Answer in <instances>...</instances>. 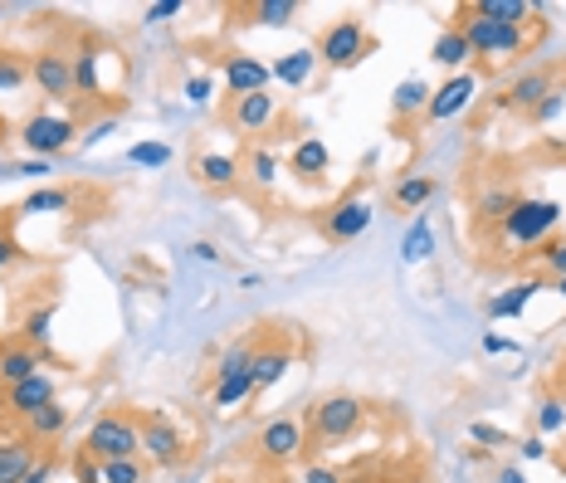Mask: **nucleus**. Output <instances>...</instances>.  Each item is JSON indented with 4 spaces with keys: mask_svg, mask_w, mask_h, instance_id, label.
I'll return each mask as SVG.
<instances>
[{
    "mask_svg": "<svg viewBox=\"0 0 566 483\" xmlns=\"http://www.w3.org/2000/svg\"><path fill=\"white\" fill-rule=\"evenodd\" d=\"M562 200H547V196H517L513 210L499 220L493 240L503 250H542L552 234H562Z\"/></svg>",
    "mask_w": 566,
    "mask_h": 483,
    "instance_id": "1",
    "label": "nucleus"
},
{
    "mask_svg": "<svg viewBox=\"0 0 566 483\" xmlns=\"http://www.w3.org/2000/svg\"><path fill=\"white\" fill-rule=\"evenodd\" d=\"M361 426H367V406H361L357 396L337 391V396L313 400L308 416H303V434H308V440H303V454H317V450H327V444L352 440Z\"/></svg>",
    "mask_w": 566,
    "mask_h": 483,
    "instance_id": "2",
    "label": "nucleus"
},
{
    "mask_svg": "<svg viewBox=\"0 0 566 483\" xmlns=\"http://www.w3.org/2000/svg\"><path fill=\"white\" fill-rule=\"evenodd\" d=\"M317 64L323 69H333V74H347V69H357V64H367V59L376 54V34L371 25L361 15H337L333 25H327L323 34H317Z\"/></svg>",
    "mask_w": 566,
    "mask_h": 483,
    "instance_id": "3",
    "label": "nucleus"
},
{
    "mask_svg": "<svg viewBox=\"0 0 566 483\" xmlns=\"http://www.w3.org/2000/svg\"><path fill=\"white\" fill-rule=\"evenodd\" d=\"M454 15H459L454 30L469 40L474 59H523L537 44V34L527 30V25H499V20H479V15H469L464 6H459Z\"/></svg>",
    "mask_w": 566,
    "mask_h": 483,
    "instance_id": "4",
    "label": "nucleus"
},
{
    "mask_svg": "<svg viewBox=\"0 0 566 483\" xmlns=\"http://www.w3.org/2000/svg\"><path fill=\"white\" fill-rule=\"evenodd\" d=\"M88 459L108 464V459H142V420L137 410H103L88 426L84 444H78Z\"/></svg>",
    "mask_w": 566,
    "mask_h": 483,
    "instance_id": "5",
    "label": "nucleus"
},
{
    "mask_svg": "<svg viewBox=\"0 0 566 483\" xmlns=\"http://www.w3.org/2000/svg\"><path fill=\"white\" fill-rule=\"evenodd\" d=\"M84 137V127L74 123L69 113H50V108H40V113H30L25 123H20V133H15V143L30 151V157H40V161H59L69 147Z\"/></svg>",
    "mask_w": 566,
    "mask_h": 483,
    "instance_id": "6",
    "label": "nucleus"
},
{
    "mask_svg": "<svg viewBox=\"0 0 566 483\" xmlns=\"http://www.w3.org/2000/svg\"><path fill=\"white\" fill-rule=\"evenodd\" d=\"M371 200L361 196V181L352 186L347 196H337L333 206L323 210V216H317V234H323L327 244H352V240H361V234L371 230Z\"/></svg>",
    "mask_w": 566,
    "mask_h": 483,
    "instance_id": "7",
    "label": "nucleus"
},
{
    "mask_svg": "<svg viewBox=\"0 0 566 483\" xmlns=\"http://www.w3.org/2000/svg\"><path fill=\"white\" fill-rule=\"evenodd\" d=\"M137 420H142V454H147L157 469H181L186 459H191V444H186V434L171 416L137 410Z\"/></svg>",
    "mask_w": 566,
    "mask_h": 483,
    "instance_id": "8",
    "label": "nucleus"
},
{
    "mask_svg": "<svg viewBox=\"0 0 566 483\" xmlns=\"http://www.w3.org/2000/svg\"><path fill=\"white\" fill-rule=\"evenodd\" d=\"M220 123L234 127L240 137H254V143H264V133L279 123V98H274V93H250V98H230L226 108H220Z\"/></svg>",
    "mask_w": 566,
    "mask_h": 483,
    "instance_id": "9",
    "label": "nucleus"
},
{
    "mask_svg": "<svg viewBox=\"0 0 566 483\" xmlns=\"http://www.w3.org/2000/svg\"><path fill=\"white\" fill-rule=\"evenodd\" d=\"M303 416H279V420H269L264 430H259V440H254V450L264 464H274V469H289L293 459H303Z\"/></svg>",
    "mask_w": 566,
    "mask_h": 483,
    "instance_id": "10",
    "label": "nucleus"
},
{
    "mask_svg": "<svg viewBox=\"0 0 566 483\" xmlns=\"http://www.w3.org/2000/svg\"><path fill=\"white\" fill-rule=\"evenodd\" d=\"M30 84L44 93L50 103H74V64H69V50H40L30 54Z\"/></svg>",
    "mask_w": 566,
    "mask_h": 483,
    "instance_id": "11",
    "label": "nucleus"
},
{
    "mask_svg": "<svg viewBox=\"0 0 566 483\" xmlns=\"http://www.w3.org/2000/svg\"><path fill=\"white\" fill-rule=\"evenodd\" d=\"M103 59H113L108 50H103V40H93V34H78L74 50H69V64H74V93L84 103H98L108 98V88H103Z\"/></svg>",
    "mask_w": 566,
    "mask_h": 483,
    "instance_id": "12",
    "label": "nucleus"
},
{
    "mask_svg": "<svg viewBox=\"0 0 566 483\" xmlns=\"http://www.w3.org/2000/svg\"><path fill=\"white\" fill-rule=\"evenodd\" d=\"M293 371V337H274V327H259V351H254V391H269Z\"/></svg>",
    "mask_w": 566,
    "mask_h": 483,
    "instance_id": "13",
    "label": "nucleus"
},
{
    "mask_svg": "<svg viewBox=\"0 0 566 483\" xmlns=\"http://www.w3.org/2000/svg\"><path fill=\"white\" fill-rule=\"evenodd\" d=\"M220 78H226V93H230V98H250V93H269V84H274V74H269L264 59L240 54V50H230L226 59H220Z\"/></svg>",
    "mask_w": 566,
    "mask_h": 483,
    "instance_id": "14",
    "label": "nucleus"
},
{
    "mask_svg": "<svg viewBox=\"0 0 566 483\" xmlns=\"http://www.w3.org/2000/svg\"><path fill=\"white\" fill-rule=\"evenodd\" d=\"M557 74L552 69H523V74H513L509 84L499 93V108H513V113H533L547 93H557Z\"/></svg>",
    "mask_w": 566,
    "mask_h": 483,
    "instance_id": "15",
    "label": "nucleus"
},
{
    "mask_svg": "<svg viewBox=\"0 0 566 483\" xmlns=\"http://www.w3.org/2000/svg\"><path fill=\"white\" fill-rule=\"evenodd\" d=\"M327 171H333V147H327L317 133H303L289 151V176L298 186H323Z\"/></svg>",
    "mask_w": 566,
    "mask_h": 483,
    "instance_id": "16",
    "label": "nucleus"
},
{
    "mask_svg": "<svg viewBox=\"0 0 566 483\" xmlns=\"http://www.w3.org/2000/svg\"><path fill=\"white\" fill-rule=\"evenodd\" d=\"M474 98H479V78L469 74V69L464 74H450L430 93V103H424V123H450V117H459Z\"/></svg>",
    "mask_w": 566,
    "mask_h": 483,
    "instance_id": "17",
    "label": "nucleus"
},
{
    "mask_svg": "<svg viewBox=\"0 0 566 483\" xmlns=\"http://www.w3.org/2000/svg\"><path fill=\"white\" fill-rule=\"evenodd\" d=\"M191 176H196V186H206V191H216V196H230L234 186L244 181V176H240V157H230V151H196V157H191Z\"/></svg>",
    "mask_w": 566,
    "mask_h": 483,
    "instance_id": "18",
    "label": "nucleus"
},
{
    "mask_svg": "<svg viewBox=\"0 0 566 483\" xmlns=\"http://www.w3.org/2000/svg\"><path fill=\"white\" fill-rule=\"evenodd\" d=\"M54 400H59V381L50 371H34L30 381H20V386H10V391H6V410L15 420H30L34 410L54 406Z\"/></svg>",
    "mask_w": 566,
    "mask_h": 483,
    "instance_id": "19",
    "label": "nucleus"
},
{
    "mask_svg": "<svg viewBox=\"0 0 566 483\" xmlns=\"http://www.w3.org/2000/svg\"><path fill=\"white\" fill-rule=\"evenodd\" d=\"M240 176H244V186L259 196H269L279 186V176H283V161H279V147H269V143H250L244 147V161H240Z\"/></svg>",
    "mask_w": 566,
    "mask_h": 483,
    "instance_id": "20",
    "label": "nucleus"
},
{
    "mask_svg": "<svg viewBox=\"0 0 566 483\" xmlns=\"http://www.w3.org/2000/svg\"><path fill=\"white\" fill-rule=\"evenodd\" d=\"M298 0H250V6L234 10V25L244 30H283L298 20Z\"/></svg>",
    "mask_w": 566,
    "mask_h": 483,
    "instance_id": "21",
    "label": "nucleus"
},
{
    "mask_svg": "<svg viewBox=\"0 0 566 483\" xmlns=\"http://www.w3.org/2000/svg\"><path fill=\"white\" fill-rule=\"evenodd\" d=\"M542 288H547V279H542V274H533V279H517V284H509L503 293H493V298L483 303V313H489L493 323H509V317H523V313H527V303H533Z\"/></svg>",
    "mask_w": 566,
    "mask_h": 483,
    "instance_id": "22",
    "label": "nucleus"
},
{
    "mask_svg": "<svg viewBox=\"0 0 566 483\" xmlns=\"http://www.w3.org/2000/svg\"><path fill=\"white\" fill-rule=\"evenodd\" d=\"M44 361H54V351H34V347H25V342H10V347L0 351V386L10 391V386L30 381Z\"/></svg>",
    "mask_w": 566,
    "mask_h": 483,
    "instance_id": "23",
    "label": "nucleus"
},
{
    "mask_svg": "<svg viewBox=\"0 0 566 483\" xmlns=\"http://www.w3.org/2000/svg\"><path fill=\"white\" fill-rule=\"evenodd\" d=\"M517 196H523V191H517L513 181H493V186H483V191L474 196V225H479V230H499V220L513 210V200H517Z\"/></svg>",
    "mask_w": 566,
    "mask_h": 483,
    "instance_id": "24",
    "label": "nucleus"
},
{
    "mask_svg": "<svg viewBox=\"0 0 566 483\" xmlns=\"http://www.w3.org/2000/svg\"><path fill=\"white\" fill-rule=\"evenodd\" d=\"M269 74H274V84H283V88H303L317 74V50L313 44H298V50L279 54L274 64H269Z\"/></svg>",
    "mask_w": 566,
    "mask_h": 483,
    "instance_id": "25",
    "label": "nucleus"
},
{
    "mask_svg": "<svg viewBox=\"0 0 566 483\" xmlns=\"http://www.w3.org/2000/svg\"><path fill=\"white\" fill-rule=\"evenodd\" d=\"M40 464V444L15 434V440H0V483H25V474Z\"/></svg>",
    "mask_w": 566,
    "mask_h": 483,
    "instance_id": "26",
    "label": "nucleus"
},
{
    "mask_svg": "<svg viewBox=\"0 0 566 483\" xmlns=\"http://www.w3.org/2000/svg\"><path fill=\"white\" fill-rule=\"evenodd\" d=\"M430 59L440 69H450V74H464V69L474 64V50H469V40L454 25H444L440 34H434V44H430Z\"/></svg>",
    "mask_w": 566,
    "mask_h": 483,
    "instance_id": "27",
    "label": "nucleus"
},
{
    "mask_svg": "<svg viewBox=\"0 0 566 483\" xmlns=\"http://www.w3.org/2000/svg\"><path fill=\"white\" fill-rule=\"evenodd\" d=\"M434 191H440V181L434 176H424V171H406L400 181L391 186V206L396 210H424L434 200Z\"/></svg>",
    "mask_w": 566,
    "mask_h": 483,
    "instance_id": "28",
    "label": "nucleus"
},
{
    "mask_svg": "<svg viewBox=\"0 0 566 483\" xmlns=\"http://www.w3.org/2000/svg\"><path fill=\"white\" fill-rule=\"evenodd\" d=\"M74 191L69 186H40V191H30L20 200V216H69L74 210Z\"/></svg>",
    "mask_w": 566,
    "mask_h": 483,
    "instance_id": "29",
    "label": "nucleus"
},
{
    "mask_svg": "<svg viewBox=\"0 0 566 483\" xmlns=\"http://www.w3.org/2000/svg\"><path fill=\"white\" fill-rule=\"evenodd\" d=\"M64 430H69V406H64V400H54V406L34 410V416L25 420V440H34V444H50V440H59Z\"/></svg>",
    "mask_w": 566,
    "mask_h": 483,
    "instance_id": "30",
    "label": "nucleus"
},
{
    "mask_svg": "<svg viewBox=\"0 0 566 483\" xmlns=\"http://www.w3.org/2000/svg\"><path fill=\"white\" fill-rule=\"evenodd\" d=\"M54 313H59V303L50 298V303H40V308H30L25 313V323H20V342H25V347H34V351H54L50 347V327H54Z\"/></svg>",
    "mask_w": 566,
    "mask_h": 483,
    "instance_id": "31",
    "label": "nucleus"
},
{
    "mask_svg": "<svg viewBox=\"0 0 566 483\" xmlns=\"http://www.w3.org/2000/svg\"><path fill=\"white\" fill-rule=\"evenodd\" d=\"M259 391H254V371H240V376H220L216 386H210V400H216V410H234V406H250Z\"/></svg>",
    "mask_w": 566,
    "mask_h": 483,
    "instance_id": "32",
    "label": "nucleus"
},
{
    "mask_svg": "<svg viewBox=\"0 0 566 483\" xmlns=\"http://www.w3.org/2000/svg\"><path fill=\"white\" fill-rule=\"evenodd\" d=\"M430 84L424 78H406V84H396L391 93V113H396V123H410V117H424V103H430Z\"/></svg>",
    "mask_w": 566,
    "mask_h": 483,
    "instance_id": "33",
    "label": "nucleus"
},
{
    "mask_svg": "<svg viewBox=\"0 0 566 483\" xmlns=\"http://www.w3.org/2000/svg\"><path fill=\"white\" fill-rule=\"evenodd\" d=\"M430 254H434V230H430V220H416L406 230V240H400V259L406 264H424Z\"/></svg>",
    "mask_w": 566,
    "mask_h": 483,
    "instance_id": "34",
    "label": "nucleus"
},
{
    "mask_svg": "<svg viewBox=\"0 0 566 483\" xmlns=\"http://www.w3.org/2000/svg\"><path fill=\"white\" fill-rule=\"evenodd\" d=\"M527 259H537L542 264V279H547V284L552 279H566V234H552V240L542 244L537 254H527Z\"/></svg>",
    "mask_w": 566,
    "mask_h": 483,
    "instance_id": "35",
    "label": "nucleus"
},
{
    "mask_svg": "<svg viewBox=\"0 0 566 483\" xmlns=\"http://www.w3.org/2000/svg\"><path fill=\"white\" fill-rule=\"evenodd\" d=\"M30 84V59L0 50V93H20Z\"/></svg>",
    "mask_w": 566,
    "mask_h": 483,
    "instance_id": "36",
    "label": "nucleus"
},
{
    "mask_svg": "<svg viewBox=\"0 0 566 483\" xmlns=\"http://www.w3.org/2000/svg\"><path fill=\"white\" fill-rule=\"evenodd\" d=\"M171 161V147L167 143H137L127 147V167H142V171H157Z\"/></svg>",
    "mask_w": 566,
    "mask_h": 483,
    "instance_id": "37",
    "label": "nucleus"
},
{
    "mask_svg": "<svg viewBox=\"0 0 566 483\" xmlns=\"http://www.w3.org/2000/svg\"><path fill=\"white\" fill-rule=\"evenodd\" d=\"M103 483H147V464L142 459H108L103 464Z\"/></svg>",
    "mask_w": 566,
    "mask_h": 483,
    "instance_id": "38",
    "label": "nucleus"
},
{
    "mask_svg": "<svg viewBox=\"0 0 566 483\" xmlns=\"http://www.w3.org/2000/svg\"><path fill=\"white\" fill-rule=\"evenodd\" d=\"M347 483H416V479H410L406 469H396V464H376V459H371V464H361Z\"/></svg>",
    "mask_w": 566,
    "mask_h": 483,
    "instance_id": "39",
    "label": "nucleus"
},
{
    "mask_svg": "<svg viewBox=\"0 0 566 483\" xmlns=\"http://www.w3.org/2000/svg\"><path fill=\"white\" fill-rule=\"evenodd\" d=\"M562 430H566V406H562L557 396H547L537 406V434L547 440V434H562Z\"/></svg>",
    "mask_w": 566,
    "mask_h": 483,
    "instance_id": "40",
    "label": "nucleus"
},
{
    "mask_svg": "<svg viewBox=\"0 0 566 483\" xmlns=\"http://www.w3.org/2000/svg\"><path fill=\"white\" fill-rule=\"evenodd\" d=\"M469 440H474L479 450H509L513 434L499 430V426H489V420H474V426H469Z\"/></svg>",
    "mask_w": 566,
    "mask_h": 483,
    "instance_id": "41",
    "label": "nucleus"
},
{
    "mask_svg": "<svg viewBox=\"0 0 566 483\" xmlns=\"http://www.w3.org/2000/svg\"><path fill=\"white\" fill-rule=\"evenodd\" d=\"M181 93H186V103H196V108H210V103H216V78H210V74H191L181 84Z\"/></svg>",
    "mask_w": 566,
    "mask_h": 483,
    "instance_id": "42",
    "label": "nucleus"
},
{
    "mask_svg": "<svg viewBox=\"0 0 566 483\" xmlns=\"http://www.w3.org/2000/svg\"><path fill=\"white\" fill-rule=\"evenodd\" d=\"M566 113V88H557V93H547V98H542L537 103V108L533 113H527V117H533V123L537 127H547V123H557V117Z\"/></svg>",
    "mask_w": 566,
    "mask_h": 483,
    "instance_id": "43",
    "label": "nucleus"
},
{
    "mask_svg": "<svg viewBox=\"0 0 566 483\" xmlns=\"http://www.w3.org/2000/svg\"><path fill=\"white\" fill-rule=\"evenodd\" d=\"M181 0H157V6H147V10H142V25H167V20H176V15H181Z\"/></svg>",
    "mask_w": 566,
    "mask_h": 483,
    "instance_id": "44",
    "label": "nucleus"
},
{
    "mask_svg": "<svg viewBox=\"0 0 566 483\" xmlns=\"http://www.w3.org/2000/svg\"><path fill=\"white\" fill-rule=\"evenodd\" d=\"M113 127H117V113L98 117V123H88V127H84V137H78V143H84V147H98L103 137H113Z\"/></svg>",
    "mask_w": 566,
    "mask_h": 483,
    "instance_id": "45",
    "label": "nucleus"
},
{
    "mask_svg": "<svg viewBox=\"0 0 566 483\" xmlns=\"http://www.w3.org/2000/svg\"><path fill=\"white\" fill-rule=\"evenodd\" d=\"M74 479H78V483H103V464L78 450V459H74Z\"/></svg>",
    "mask_w": 566,
    "mask_h": 483,
    "instance_id": "46",
    "label": "nucleus"
},
{
    "mask_svg": "<svg viewBox=\"0 0 566 483\" xmlns=\"http://www.w3.org/2000/svg\"><path fill=\"white\" fill-rule=\"evenodd\" d=\"M20 259H25V250H20V244H15V234H6V230H0V274H6V269H15Z\"/></svg>",
    "mask_w": 566,
    "mask_h": 483,
    "instance_id": "47",
    "label": "nucleus"
},
{
    "mask_svg": "<svg viewBox=\"0 0 566 483\" xmlns=\"http://www.w3.org/2000/svg\"><path fill=\"white\" fill-rule=\"evenodd\" d=\"M303 483H347V474H342V469H333V464H308Z\"/></svg>",
    "mask_w": 566,
    "mask_h": 483,
    "instance_id": "48",
    "label": "nucleus"
},
{
    "mask_svg": "<svg viewBox=\"0 0 566 483\" xmlns=\"http://www.w3.org/2000/svg\"><path fill=\"white\" fill-rule=\"evenodd\" d=\"M517 454H523V459H547V440H542V434H533V440L517 444Z\"/></svg>",
    "mask_w": 566,
    "mask_h": 483,
    "instance_id": "49",
    "label": "nucleus"
},
{
    "mask_svg": "<svg viewBox=\"0 0 566 483\" xmlns=\"http://www.w3.org/2000/svg\"><path fill=\"white\" fill-rule=\"evenodd\" d=\"M191 254L200 259V264H220V250H216L210 240H196V244H191Z\"/></svg>",
    "mask_w": 566,
    "mask_h": 483,
    "instance_id": "50",
    "label": "nucleus"
},
{
    "mask_svg": "<svg viewBox=\"0 0 566 483\" xmlns=\"http://www.w3.org/2000/svg\"><path fill=\"white\" fill-rule=\"evenodd\" d=\"M54 479V459H40V464L25 474V483H50Z\"/></svg>",
    "mask_w": 566,
    "mask_h": 483,
    "instance_id": "51",
    "label": "nucleus"
},
{
    "mask_svg": "<svg viewBox=\"0 0 566 483\" xmlns=\"http://www.w3.org/2000/svg\"><path fill=\"white\" fill-rule=\"evenodd\" d=\"M483 351H493V357H503V351H517V342H509V337H483Z\"/></svg>",
    "mask_w": 566,
    "mask_h": 483,
    "instance_id": "52",
    "label": "nucleus"
},
{
    "mask_svg": "<svg viewBox=\"0 0 566 483\" xmlns=\"http://www.w3.org/2000/svg\"><path fill=\"white\" fill-rule=\"evenodd\" d=\"M20 176H50V161H40V157H34V161H25V167H15Z\"/></svg>",
    "mask_w": 566,
    "mask_h": 483,
    "instance_id": "53",
    "label": "nucleus"
},
{
    "mask_svg": "<svg viewBox=\"0 0 566 483\" xmlns=\"http://www.w3.org/2000/svg\"><path fill=\"white\" fill-rule=\"evenodd\" d=\"M499 483H527V474L517 464H509V469H499Z\"/></svg>",
    "mask_w": 566,
    "mask_h": 483,
    "instance_id": "54",
    "label": "nucleus"
},
{
    "mask_svg": "<svg viewBox=\"0 0 566 483\" xmlns=\"http://www.w3.org/2000/svg\"><path fill=\"white\" fill-rule=\"evenodd\" d=\"M547 288H552V293H557V298L566 303V279H552V284H547Z\"/></svg>",
    "mask_w": 566,
    "mask_h": 483,
    "instance_id": "55",
    "label": "nucleus"
}]
</instances>
